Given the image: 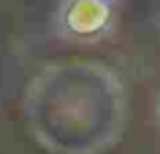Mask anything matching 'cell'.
<instances>
[{
    "label": "cell",
    "instance_id": "cell-1",
    "mask_svg": "<svg viewBox=\"0 0 160 154\" xmlns=\"http://www.w3.org/2000/svg\"><path fill=\"white\" fill-rule=\"evenodd\" d=\"M156 119H158V123H160V99H158V105H156Z\"/></svg>",
    "mask_w": 160,
    "mask_h": 154
},
{
    "label": "cell",
    "instance_id": "cell-2",
    "mask_svg": "<svg viewBox=\"0 0 160 154\" xmlns=\"http://www.w3.org/2000/svg\"><path fill=\"white\" fill-rule=\"evenodd\" d=\"M99 2H105V4H109V6H113L115 2H119V0H99Z\"/></svg>",
    "mask_w": 160,
    "mask_h": 154
}]
</instances>
